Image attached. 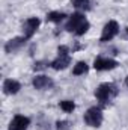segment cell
Wrapping results in <instances>:
<instances>
[{
	"instance_id": "obj_4",
	"label": "cell",
	"mask_w": 128,
	"mask_h": 130,
	"mask_svg": "<svg viewBox=\"0 0 128 130\" xmlns=\"http://www.w3.org/2000/svg\"><path fill=\"white\" fill-rule=\"evenodd\" d=\"M118 33H119V24H118V21L110 20V21L105 23V26L102 27V33H101L99 41H101V42H109V41H112Z\"/></svg>"
},
{
	"instance_id": "obj_8",
	"label": "cell",
	"mask_w": 128,
	"mask_h": 130,
	"mask_svg": "<svg viewBox=\"0 0 128 130\" xmlns=\"http://www.w3.org/2000/svg\"><path fill=\"white\" fill-rule=\"evenodd\" d=\"M30 126V118L24 115H15L9 123L8 130H27Z\"/></svg>"
},
{
	"instance_id": "obj_12",
	"label": "cell",
	"mask_w": 128,
	"mask_h": 130,
	"mask_svg": "<svg viewBox=\"0 0 128 130\" xmlns=\"http://www.w3.org/2000/svg\"><path fill=\"white\" fill-rule=\"evenodd\" d=\"M65 18H66V14L60 12V11H51L47 14V21H50V23H60Z\"/></svg>"
},
{
	"instance_id": "obj_9",
	"label": "cell",
	"mask_w": 128,
	"mask_h": 130,
	"mask_svg": "<svg viewBox=\"0 0 128 130\" xmlns=\"http://www.w3.org/2000/svg\"><path fill=\"white\" fill-rule=\"evenodd\" d=\"M26 41H27L26 36H15V38H12V39H9L5 44V52L6 53H14L17 50H20L26 44Z\"/></svg>"
},
{
	"instance_id": "obj_13",
	"label": "cell",
	"mask_w": 128,
	"mask_h": 130,
	"mask_svg": "<svg viewBox=\"0 0 128 130\" xmlns=\"http://www.w3.org/2000/svg\"><path fill=\"white\" fill-rule=\"evenodd\" d=\"M72 6L80 11H91L92 9V2L91 0H71Z\"/></svg>"
},
{
	"instance_id": "obj_1",
	"label": "cell",
	"mask_w": 128,
	"mask_h": 130,
	"mask_svg": "<svg viewBox=\"0 0 128 130\" xmlns=\"http://www.w3.org/2000/svg\"><path fill=\"white\" fill-rule=\"evenodd\" d=\"M91 24L88 21V18L84 17V14L81 12H74L72 15L68 17V21L65 24V30L69 33H74L75 36H81L89 30Z\"/></svg>"
},
{
	"instance_id": "obj_7",
	"label": "cell",
	"mask_w": 128,
	"mask_h": 130,
	"mask_svg": "<svg viewBox=\"0 0 128 130\" xmlns=\"http://www.w3.org/2000/svg\"><path fill=\"white\" fill-rule=\"evenodd\" d=\"M118 61L110 59V58H96L94 61V68L96 71H110L118 67Z\"/></svg>"
},
{
	"instance_id": "obj_3",
	"label": "cell",
	"mask_w": 128,
	"mask_h": 130,
	"mask_svg": "<svg viewBox=\"0 0 128 130\" xmlns=\"http://www.w3.org/2000/svg\"><path fill=\"white\" fill-rule=\"evenodd\" d=\"M83 120H84V123H86L89 127H95V129L101 127L102 120H104L101 107H99V106H92V107H89V109L84 112Z\"/></svg>"
},
{
	"instance_id": "obj_19",
	"label": "cell",
	"mask_w": 128,
	"mask_h": 130,
	"mask_svg": "<svg viewBox=\"0 0 128 130\" xmlns=\"http://www.w3.org/2000/svg\"><path fill=\"white\" fill-rule=\"evenodd\" d=\"M125 86L128 88V76H127V79H125Z\"/></svg>"
},
{
	"instance_id": "obj_20",
	"label": "cell",
	"mask_w": 128,
	"mask_h": 130,
	"mask_svg": "<svg viewBox=\"0 0 128 130\" xmlns=\"http://www.w3.org/2000/svg\"><path fill=\"white\" fill-rule=\"evenodd\" d=\"M127 36H128V27H127Z\"/></svg>"
},
{
	"instance_id": "obj_5",
	"label": "cell",
	"mask_w": 128,
	"mask_h": 130,
	"mask_svg": "<svg viewBox=\"0 0 128 130\" xmlns=\"http://www.w3.org/2000/svg\"><path fill=\"white\" fill-rule=\"evenodd\" d=\"M39 24H41V20H39L38 17H30V18H27V20L23 23V33H24L23 36H26L27 39H30L33 35L36 33Z\"/></svg>"
},
{
	"instance_id": "obj_11",
	"label": "cell",
	"mask_w": 128,
	"mask_h": 130,
	"mask_svg": "<svg viewBox=\"0 0 128 130\" xmlns=\"http://www.w3.org/2000/svg\"><path fill=\"white\" fill-rule=\"evenodd\" d=\"M71 61H72L71 55H68V56H57L54 61L50 62V67H51L53 70H56V71H60V70L68 68V67L71 65Z\"/></svg>"
},
{
	"instance_id": "obj_2",
	"label": "cell",
	"mask_w": 128,
	"mask_h": 130,
	"mask_svg": "<svg viewBox=\"0 0 128 130\" xmlns=\"http://www.w3.org/2000/svg\"><path fill=\"white\" fill-rule=\"evenodd\" d=\"M116 95H118V86L112 82H104L95 89V98L99 101L101 106L109 104Z\"/></svg>"
},
{
	"instance_id": "obj_14",
	"label": "cell",
	"mask_w": 128,
	"mask_h": 130,
	"mask_svg": "<svg viewBox=\"0 0 128 130\" xmlns=\"http://www.w3.org/2000/svg\"><path fill=\"white\" fill-rule=\"evenodd\" d=\"M88 71H89V65L86 64V62H83V61L77 62V64L74 65V68H72V74L74 76H84Z\"/></svg>"
},
{
	"instance_id": "obj_15",
	"label": "cell",
	"mask_w": 128,
	"mask_h": 130,
	"mask_svg": "<svg viewBox=\"0 0 128 130\" xmlns=\"http://www.w3.org/2000/svg\"><path fill=\"white\" fill-rule=\"evenodd\" d=\"M59 106H60V109L66 112V113H71L74 109H75V103L72 101V100H62L60 103H59Z\"/></svg>"
},
{
	"instance_id": "obj_10",
	"label": "cell",
	"mask_w": 128,
	"mask_h": 130,
	"mask_svg": "<svg viewBox=\"0 0 128 130\" xmlns=\"http://www.w3.org/2000/svg\"><path fill=\"white\" fill-rule=\"evenodd\" d=\"M20 89H21V83L14 79H6L3 82V92L6 95H15L20 92Z\"/></svg>"
},
{
	"instance_id": "obj_17",
	"label": "cell",
	"mask_w": 128,
	"mask_h": 130,
	"mask_svg": "<svg viewBox=\"0 0 128 130\" xmlns=\"http://www.w3.org/2000/svg\"><path fill=\"white\" fill-rule=\"evenodd\" d=\"M56 129L57 130H68L69 129V123L68 121H57L56 123Z\"/></svg>"
},
{
	"instance_id": "obj_16",
	"label": "cell",
	"mask_w": 128,
	"mask_h": 130,
	"mask_svg": "<svg viewBox=\"0 0 128 130\" xmlns=\"http://www.w3.org/2000/svg\"><path fill=\"white\" fill-rule=\"evenodd\" d=\"M57 53H59V56H68L71 52H69V47L68 45H59Z\"/></svg>"
},
{
	"instance_id": "obj_6",
	"label": "cell",
	"mask_w": 128,
	"mask_h": 130,
	"mask_svg": "<svg viewBox=\"0 0 128 130\" xmlns=\"http://www.w3.org/2000/svg\"><path fill=\"white\" fill-rule=\"evenodd\" d=\"M32 85H33L35 89L44 91V89H50V88H53V86H54V82H53L48 76H45V74H38V76L33 77Z\"/></svg>"
},
{
	"instance_id": "obj_18",
	"label": "cell",
	"mask_w": 128,
	"mask_h": 130,
	"mask_svg": "<svg viewBox=\"0 0 128 130\" xmlns=\"http://www.w3.org/2000/svg\"><path fill=\"white\" fill-rule=\"evenodd\" d=\"M44 67H45V65H44V62H36L33 68H35V70H41V68H44Z\"/></svg>"
}]
</instances>
